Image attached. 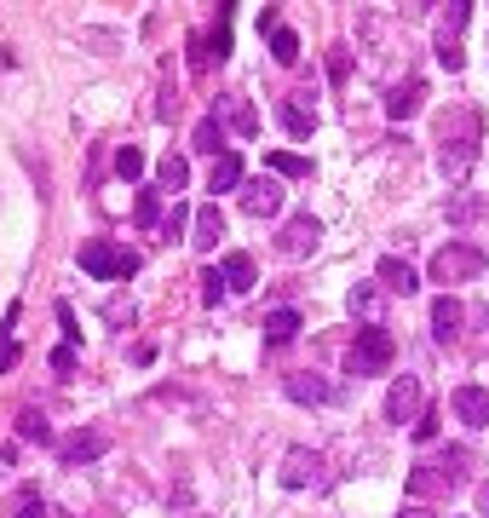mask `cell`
Segmentation results:
<instances>
[{
    "mask_svg": "<svg viewBox=\"0 0 489 518\" xmlns=\"http://www.w3.org/2000/svg\"><path fill=\"white\" fill-rule=\"evenodd\" d=\"M466 449H449V455H438V461H420L415 472H409V495L415 501H426V495H449L455 484L466 478Z\"/></svg>",
    "mask_w": 489,
    "mask_h": 518,
    "instance_id": "obj_3",
    "label": "cell"
},
{
    "mask_svg": "<svg viewBox=\"0 0 489 518\" xmlns=\"http://www.w3.org/2000/svg\"><path fill=\"white\" fill-rule=\"evenodd\" d=\"M52 369H58V380H70L75 375V346H58V352H52Z\"/></svg>",
    "mask_w": 489,
    "mask_h": 518,
    "instance_id": "obj_35",
    "label": "cell"
},
{
    "mask_svg": "<svg viewBox=\"0 0 489 518\" xmlns=\"http://www.w3.org/2000/svg\"><path fill=\"white\" fill-rule=\"evenodd\" d=\"M277 121L294 133V139H311V133H317V116H311V110H300V104H277Z\"/></svg>",
    "mask_w": 489,
    "mask_h": 518,
    "instance_id": "obj_22",
    "label": "cell"
},
{
    "mask_svg": "<svg viewBox=\"0 0 489 518\" xmlns=\"http://www.w3.org/2000/svg\"><path fill=\"white\" fill-rule=\"evenodd\" d=\"M190 219H196V213H190L185 202H173V213H162V225H156V236H162V242H179Z\"/></svg>",
    "mask_w": 489,
    "mask_h": 518,
    "instance_id": "obj_27",
    "label": "cell"
},
{
    "mask_svg": "<svg viewBox=\"0 0 489 518\" xmlns=\"http://www.w3.org/2000/svg\"><path fill=\"white\" fill-rule=\"evenodd\" d=\"M242 179H248V173H242V156H236V150H219V156H213V167H208L213 202H219V196H231V190H242Z\"/></svg>",
    "mask_w": 489,
    "mask_h": 518,
    "instance_id": "obj_11",
    "label": "cell"
},
{
    "mask_svg": "<svg viewBox=\"0 0 489 518\" xmlns=\"http://www.w3.org/2000/svg\"><path fill=\"white\" fill-rule=\"evenodd\" d=\"M225 294H231V288H225V277H219V271H202V306H219Z\"/></svg>",
    "mask_w": 489,
    "mask_h": 518,
    "instance_id": "obj_33",
    "label": "cell"
},
{
    "mask_svg": "<svg viewBox=\"0 0 489 518\" xmlns=\"http://www.w3.org/2000/svg\"><path fill=\"white\" fill-rule=\"evenodd\" d=\"M374 277H380V288H386V294H403V300H409V294H420V271L409 265V259H397V254L380 259V265H374Z\"/></svg>",
    "mask_w": 489,
    "mask_h": 518,
    "instance_id": "obj_9",
    "label": "cell"
},
{
    "mask_svg": "<svg viewBox=\"0 0 489 518\" xmlns=\"http://www.w3.org/2000/svg\"><path fill=\"white\" fill-rule=\"evenodd\" d=\"M271 58H277V64H300V35H294L288 24L271 29Z\"/></svg>",
    "mask_w": 489,
    "mask_h": 518,
    "instance_id": "obj_25",
    "label": "cell"
},
{
    "mask_svg": "<svg viewBox=\"0 0 489 518\" xmlns=\"http://www.w3.org/2000/svg\"><path fill=\"white\" fill-rule=\"evenodd\" d=\"M133 219H139L144 231H156V225H162V190H139V202H133Z\"/></svg>",
    "mask_w": 489,
    "mask_h": 518,
    "instance_id": "obj_26",
    "label": "cell"
},
{
    "mask_svg": "<svg viewBox=\"0 0 489 518\" xmlns=\"http://www.w3.org/2000/svg\"><path fill=\"white\" fill-rule=\"evenodd\" d=\"M392 357H397L392 329H386V323H363V329H357V340H351V352H346V375L351 380L386 375V369H392Z\"/></svg>",
    "mask_w": 489,
    "mask_h": 518,
    "instance_id": "obj_1",
    "label": "cell"
},
{
    "mask_svg": "<svg viewBox=\"0 0 489 518\" xmlns=\"http://www.w3.org/2000/svg\"><path fill=\"white\" fill-rule=\"evenodd\" d=\"M231 121H236V133H242V139H254V133H259V116H254V104H248V98H231Z\"/></svg>",
    "mask_w": 489,
    "mask_h": 518,
    "instance_id": "obj_29",
    "label": "cell"
},
{
    "mask_svg": "<svg viewBox=\"0 0 489 518\" xmlns=\"http://www.w3.org/2000/svg\"><path fill=\"white\" fill-rule=\"evenodd\" d=\"M449 409H455L466 426H489V392L484 386H455V392H449Z\"/></svg>",
    "mask_w": 489,
    "mask_h": 518,
    "instance_id": "obj_13",
    "label": "cell"
},
{
    "mask_svg": "<svg viewBox=\"0 0 489 518\" xmlns=\"http://www.w3.org/2000/svg\"><path fill=\"white\" fill-rule=\"evenodd\" d=\"M328 472H323V455L317 449H288L282 455V467H277V484L282 490H317Z\"/></svg>",
    "mask_w": 489,
    "mask_h": 518,
    "instance_id": "obj_5",
    "label": "cell"
},
{
    "mask_svg": "<svg viewBox=\"0 0 489 518\" xmlns=\"http://www.w3.org/2000/svg\"><path fill=\"white\" fill-rule=\"evenodd\" d=\"M190 225H196V231H190V248H196V254L219 248V236H225V213H219V202H213V208H202Z\"/></svg>",
    "mask_w": 489,
    "mask_h": 518,
    "instance_id": "obj_16",
    "label": "cell"
},
{
    "mask_svg": "<svg viewBox=\"0 0 489 518\" xmlns=\"http://www.w3.org/2000/svg\"><path fill=\"white\" fill-rule=\"evenodd\" d=\"M139 265L144 259L133 254V248H121V242H110V236H87V242H81V271L98 277V283H127Z\"/></svg>",
    "mask_w": 489,
    "mask_h": 518,
    "instance_id": "obj_2",
    "label": "cell"
},
{
    "mask_svg": "<svg viewBox=\"0 0 489 518\" xmlns=\"http://www.w3.org/2000/svg\"><path fill=\"white\" fill-rule=\"evenodd\" d=\"M104 432H70V438H58V461L64 467H87V461H98L104 455Z\"/></svg>",
    "mask_w": 489,
    "mask_h": 518,
    "instance_id": "obj_10",
    "label": "cell"
},
{
    "mask_svg": "<svg viewBox=\"0 0 489 518\" xmlns=\"http://www.w3.org/2000/svg\"><path fill=\"white\" fill-rule=\"evenodd\" d=\"M438 64H443V70H449V75L461 70V64H466V52H461V41H449V35H438Z\"/></svg>",
    "mask_w": 489,
    "mask_h": 518,
    "instance_id": "obj_32",
    "label": "cell"
},
{
    "mask_svg": "<svg viewBox=\"0 0 489 518\" xmlns=\"http://www.w3.org/2000/svg\"><path fill=\"white\" fill-rule=\"evenodd\" d=\"M300 311L294 306H282V311H271V317H265V346H271V352H282V346H294V340H300Z\"/></svg>",
    "mask_w": 489,
    "mask_h": 518,
    "instance_id": "obj_14",
    "label": "cell"
},
{
    "mask_svg": "<svg viewBox=\"0 0 489 518\" xmlns=\"http://www.w3.org/2000/svg\"><path fill=\"white\" fill-rule=\"evenodd\" d=\"M478 518H489V484H478Z\"/></svg>",
    "mask_w": 489,
    "mask_h": 518,
    "instance_id": "obj_39",
    "label": "cell"
},
{
    "mask_svg": "<svg viewBox=\"0 0 489 518\" xmlns=\"http://www.w3.org/2000/svg\"><path fill=\"white\" fill-rule=\"evenodd\" d=\"M346 70H351V58H346V52H334V58H328V75H334V81H346Z\"/></svg>",
    "mask_w": 489,
    "mask_h": 518,
    "instance_id": "obj_38",
    "label": "cell"
},
{
    "mask_svg": "<svg viewBox=\"0 0 489 518\" xmlns=\"http://www.w3.org/2000/svg\"><path fill=\"white\" fill-rule=\"evenodd\" d=\"M18 438H24V444H52V421L35 409V403L18 409Z\"/></svg>",
    "mask_w": 489,
    "mask_h": 518,
    "instance_id": "obj_20",
    "label": "cell"
},
{
    "mask_svg": "<svg viewBox=\"0 0 489 518\" xmlns=\"http://www.w3.org/2000/svg\"><path fill=\"white\" fill-rule=\"evenodd\" d=\"M466 24V6H449V12H443V35H449V41H455V29Z\"/></svg>",
    "mask_w": 489,
    "mask_h": 518,
    "instance_id": "obj_37",
    "label": "cell"
},
{
    "mask_svg": "<svg viewBox=\"0 0 489 518\" xmlns=\"http://www.w3.org/2000/svg\"><path fill=\"white\" fill-rule=\"evenodd\" d=\"M156 179H162V190H167V196H179V190L190 185V162H185V156H162Z\"/></svg>",
    "mask_w": 489,
    "mask_h": 518,
    "instance_id": "obj_21",
    "label": "cell"
},
{
    "mask_svg": "<svg viewBox=\"0 0 489 518\" xmlns=\"http://www.w3.org/2000/svg\"><path fill=\"white\" fill-rule=\"evenodd\" d=\"M461 300H449V294H443L438 306H432V340H438V346H449V340H455V334H461Z\"/></svg>",
    "mask_w": 489,
    "mask_h": 518,
    "instance_id": "obj_18",
    "label": "cell"
},
{
    "mask_svg": "<svg viewBox=\"0 0 489 518\" xmlns=\"http://www.w3.org/2000/svg\"><path fill=\"white\" fill-rule=\"evenodd\" d=\"M219 277H225V288L231 294H248V288L259 283V265L248 254H225V265H219Z\"/></svg>",
    "mask_w": 489,
    "mask_h": 518,
    "instance_id": "obj_17",
    "label": "cell"
},
{
    "mask_svg": "<svg viewBox=\"0 0 489 518\" xmlns=\"http://www.w3.org/2000/svg\"><path fill=\"white\" fill-rule=\"evenodd\" d=\"M116 173H121V179H139V173H144V150L121 144V150H116Z\"/></svg>",
    "mask_w": 489,
    "mask_h": 518,
    "instance_id": "obj_31",
    "label": "cell"
},
{
    "mask_svg": "<svg viewBox=\"0 0 489 518\" xmlns=\"http://www.w3.org/2000/svg\"><path fill=\"white\" fill-rule=\"evenodd\" d=\"M242 213H254V219H271V213H282V185L271 179V173H259V179H242Z\"/></svg>",
    "mask_w": 489,
    "mask_h": 518,
    "instance_id": "obj_7",
    "label": "cell"
},
{
    "mask_svg": "<svg viewBox=\"0 0 489 518\" xmlns=\"http://www.w3.org/2000/svg\"><path fill=\"white\" fill-rule=\"evenodd\" d=\"M397 518H432V507H403Z\"/></svg>",
    "mask_w": 489,
    "mask_h": 518,
    "instance_id": "obj_40",
    "label": "cell"
},
{
    "mask_svg": "<svg viewBox=\"0 0 489 518\" xmlns=\"http://www.w3.org/2000/svg\"><path fill=\"white\" fill-rule=\"evenodd\" d=\"M282 392H288L294 403H328V392H334V386H328L317 369H288V375H282Z\"/></svg>",
    "mask_w": 489,
    "mask_h": 518,
    "instance_id": "obj_12",
    "label": "cell"
},
{
    "mask_svg": "<svg viewBox=\"0 0 489 518\" xmlns=\"http://www.w3.org/2000/svg\"><path fill=\"white\" fill-rule=\"evenodd\" d=\"M351 317H363V323H374V311H380V294H374V288H351Z\"/></svg>",
    "mask_w": 489,
    "mask_h": 518,
    "instance_id": "obj_30",
    "label": "cell"
},
{
    "mask_svg": "<svg viewBox=\"0 0 489 518\" xmlns=\"http://www.w3.org/2000/svg\"><path fill=\"white\" fill-rule=\"evenodd\" d=\"M415 415H420V380L415 375H397L392 392H386V421L403 426V421H415Z\"/></svg>",
    "mask_w": 489,
    "mask_h": 518,
    "instance_id": "obj_8",
    "label": "cell"
},
{
    "mask_svg": "<svg viewBox=\"0 0 489 518\" xmlns=\"http://www.w3.org/2000/svg\"><path fill=\"white\" fill-rule=\"evenodd\" d=\"M58 323H64V346H75V334H81V323H75L70 306H58Z\"/></svg>",
    "mask_w": 489,
    "mask_h": 518,
    "instance_id": "obj_36",
    "label": "cell"
},
{
    "mask_svg": "<svg viewBox=\"0 0 489 518\" xmlns=\"http://www.w3.org/2000/svg\"><path fill=\"white\" fill-rule=\"evenodd\" d=\"M432 283L455 288V283H472V277H484V248H472V242H443L438 254H432V271H426Z\"/></svg>",
    "mask_w": 489,
    "mask_h": 518,
    "instance_id": "obj_4",
    "label": "cell"
},
{
    "mask_svg": "<svg viewBox=\"0 0 489 518\" xmlns=\"http://www.w3.org/2000/svg\"><path fill=\"white\" fill-rule=\"evenodd\" d=\"M12 323H18V306L6 311V323H0V375H12V369H18V340H12Z\"/></svg>",
    "mask_w": 489,
    "mask_h": 518,
    "instance_id": "obj_24",
    "label": "cell"
},
{
    "mask_svg": "<svg viewBox=\"0 0 489 518\" xmlns=\"http://www.w3.org/2000/svg\"><path fill=\"white\" fill-rule=\"evenodd\" d=\"M426 104V81H397L392 93H386V116L392 121H409Z\"/></svg>",
    "mask_w": 489,
    "mask_h": 518,
    "instance_id": "obj_15",
    "label": "cell"
},
{
    "mask_svg": "<svg viewBox=\"0 0 489 518\" xmlns=\"http://www.w3.org/2000/svg\"><path fill=\"white\" fill-rule=\"evenodd\" d=\"M317 242H323V219H317V213H294V219L277 231V248L288 259H305Z\"/></svg>",
    "mask_w": 489,
    "mask_h": 518,
    "instance_id": "obj_6",
    "label": "cell"
},
{
    "mask_svg": "<svg viewBox=\"0 0 489 518\" xmlns=\"http://www.w3.org/2000/svg\"><path fill=\"white\" fill-rule=\"evenodd\" d=\"M12 518H47L41 490H18V495H12Z\"/></svg>",
    "mask_w": 489,
    "mask_h": 518,
    "instance_id": "obj_28",
    "label": "cell"
},
{
    "mask_svg": "<svg viewBox=\"0 0 489 518\" xmlns=\"http://www.w3.org/2000/svg\"><path fill=\"white\" fill-rule=\"evenodd\" d=\"M265 173H271V179H311V156H294V150H271V156H265Z\"/></svg>",
    "mask_w": 489,
    "mask_h": 518,
    "instance_id": "obj_19",
    "label": "cell"
},
{
    "mask_svg": "<svg viewBox=\"0 0 489 518\" xmlns=\"http://www.w3.org/2000/svg\"><path fill=\"white\" fill-rule=\"evenodd\" d=\"M219 139H225L219 116H202V121H196V133H190V150H202V156H219Z\"/></svg>",
    "mask_w": 489,
    "mask_h": 518,
    "instance_id": "obj_23",
    "label": "cell"
},
{
    "mask_svg": "<svg viewBox=\"0 0 489 518\" xmlns=\"http://www.w3.org/2000/svg\"><path fill=\"white\" fill-rule=\"evenodd\" d=\"M415 438H420V444H432V438H438V415H432V409H420V415H415Z\"/></svg>",
    "mask_w": 489,
    "mask_h": 518,
    "instance_id": "obj_34",
    "label": "cell"
}]
</instances>
